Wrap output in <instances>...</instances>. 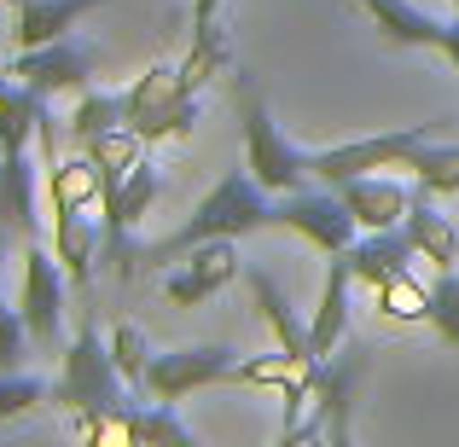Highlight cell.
<instances>
[{
    "instance_id": "cell-9",
    "label": "cell",
    "mask_w": 459,
    "mask_h": 447,
    "mask_svg": "<svg viewBox=\"0 0 459 447\" xmlns=\"http://www.w3.org/2000/svg\"><path fill=\"white\" fill-rule=\"evenodd\" d=\"M93 70H100V47L82 41V35H65V41H47V47H18L6 76L53 99V93H82L93 82Z\"/></svg>"
},
{
    "instance_id": "cell-22",
    "label": "cell",
    "mask_w": 459,
    "mask_h": 447,
    "mask_svg": "<svg viewBox=\"0 0 459 447\" xmlns=\"http://www.w3.org/2000/svg\"><path fill=\"white\" fill-rule=\"evenodd\" d=\"M128 123V93H105V88H82L76 99V116H70V140L88 146V140L111 134V128Z\"/></svg>"
},
{
    "instance_id": "cell-32",
    "label": "cell",
    "mask_w": 459,
    "mask_h": 447,
    "mask_svg": "<svg viewBox=\"0 0 459 447\" xmlns=\"http://www.w3.org/2000/svg\"><path fill=\"white\" fill-rule=\"evenodd\" d=\"M0 268H6V233H0Z\"/></svg>"
},
{
    "instance_id": "cell-20",
    "label": "cell",
    "mask_w": 459,
    "mask_h": 447,
    "mask_svg": "<svg viewBox=\"0 0 459 447\" xmlns=\"http://www.w3.org/2000/svg\"><path fill=\"white\" fill-rule=\"evenodd\" d=\"M355 6L378 23L384 41H395V47H442V23L448 18H430V12L413 6V0H355Z\"/></svg>"
},
{
    "instance_id": "cell-6",
    "label": "cell",
    "mask_w": 459,
    "mask_h": 447,
    "mask_svg": "<svg viewBox=\"0 0 459 447\" xmlns=\"http://www.w3.org/2000/svg\"><path fill=\"white\" fill-rule=\"evenodd\" d=\"M123 93H128V128L146 146H157V140H186L192 123H198V93L180 82V64H152Z\"/></svg>"
},
{
    "instance_id": "cell-30",
    "label": "cell",
    "mask_w": 459,
    "mask_h": 447,
    "mask_svg": "<svg viewBox=\"0 0 459 447\" xmlns=\"http://www.w3.org/2000/svg\"><path fill=\"white\" fill-rule=\"evenodd\" d=\"M30 355H35V337H30L23 308H6V302H0V372H23Z\"/></svg>"
},
{
    "instance_id": "cell-15",
    "label": "cell",
    "mask_w": 459,
    "mask_h": 447,
    "mask_svg": "<svg viewBox=\"0 0 459 447\" xmlns=\"http://www.w3.org/2000/svg\"><path fill=\"white\" fill-rule=\"evenodd\" d=\"M343 256H349V268H355V285H372V291H378L384 279L413 268L419 250H413V238H407V227H378V233L355 238Z\"/></svg>"
},
{
    "instance_id": "cell-4",
    "label": "cell",
    "mask_w": 459,
    "mask_h": 447,
    "mask_svg": "<svg viewBox=\"0 0 459 447\" xmlns=\"http://www.w3.org/2000/svg\"><path fill=\"white\" fill-rule=\"evenodd\" d=\"M238 116H245V168L256 175V186H268L273 198L280 192H303V180L314 175L308 151L285 140V128L273 123L268 99H262V88L250 76L238 82Z\"/></svg>"
},
{
    "instance_id": "cell-8",
    "label": "cell",
    "mask_w": 459,
    "mask_h": 447,
    "mask_svg": "<svg viewBox=\"0 0 459 447\" xmlns=\"http://www.w3.org/2000/svg\"><path fill=\"white\" fill-rule=\"evenodd\" d=\"M65 285H70L65 262L30 238V250H23V297H18V308H23V320H30L35 348H47V355H65Z\"/></svg>"
},
{
    "instance_id": "cell-16",
    "label": "cell",
    "mask_w": 459,
    "mask_h": 447,
    "mask_svg": "<svg viewBox=\"0 0 459 447\" xmlns=\"http://www.w3.org/2000/svg\"><path fill=\"white\" fill-rule=\"evenodd\" d=\"M245 279H250V297H256V308H262V320H268L273 343H280L285 355L297 360V366H308V372H314V366H320V355H314V337H308V325L291 314V297H285V291H280V285H273L262 268H250Z\"/></svg>"
},
{
    "instance_id": "cell-13",
    "label": "cell",
    "mask_w": 459,
    "mask_h": 447,
    "mask_svg": "<svg viewBox=\"0 0 459 447\" xmlns=\"http://www.w3.org/2000/svg\"><path fill=\"white\" fill-rule=\"evenodd\" d=\"M337 192H343V203L355 210L360 233L402 227L407 210H413V198H419V186H407V180H395V175H355V180H343Z\"/></svg>"
},
{
    "instance_id": "cell-34",
    "label": "cell",
    "mask_w": 459,
    "mask_h": 447,
    "mask_svg": "<svg viewBox=\"0 0 459 447\" xmlns=\"http://www.w3.org/2000/svg\"><path fill=\"white\" fill-rule=\"evenodd\" d=\"M454 12H459V0H454Z\"/></svg>"
},
{
    "instance_id": "cell-7",
    "label": "cell",
    "mask_w": 459,
    "mask_h": 447,
    "mask_svg": "<svg viewBox=\"0 0 459 447\" xmlns=\"http://www.w3.org/2000/svg\"><path fill=\"white\" fill-rule=\"evenodd\" d=\"M238 378V355L227 343H186V348H169V355H152L146 366V390L152 401H186L198 390H215V383H233Z\"/></svg>"
},
{
    "instance_id": "cell-21",
    "label": "cell",
    "mask_w": 459,
    "mask_h": 447,
    "mask_svg": "<svg viewBox=\"0 0 459 447\" xmlns=\"http://www.w3.org/2000/svg\"><path fill=\"white\" fill-rule=\"evenodd\" d=\"M402 227H407V238H413V250H419V256H425L437 273L459 262V227L437 210V203H430V192H419V198H413V210H407Z\"/></svg>"
},
{
    "instance_id": "cell-31",
    "label": "cell",
    "mask_w": 459,
    "mask_h": 447,
    "mask_svg": "<svg viewBox=\"0 0 459 447\" xmlns=\"http://www.w3.org/2000/svg\"><path fill=\"white\" fill-rule=\"evenodd\" d=\"M437 53H442V58H448V64L459 70V12H454L448 23H442V47H437Z\"/></svg>"
},
{
    "instance_id": "cell-29",
    "label": "cell",
    "mask_w": 459,
    "mask_h": 447,
    "mask_svg": "<svg viewBox=\"0 0 459 447\" xmlns=\"http://www.w3.org/2000/svg\"><path fill=\"white\" fill-rule=\"evenodd\" d=\"M41 401H53V390H47L41 378H30V372H0V418H23Z\"/></svg>"
},
{
    "instance_id": "cell-28",
    "label": "cell",
    "mask_w": 459,
    "mask_h": 447,
    "mask_svg": "<svg viewBox=\"0 0 459 447\" xmlns=\"http://www.w3.org/2000/svg\"><path fill=\"white\" fill-rule=\"evenodd\" d=\"M425 320L437 325V337L459 355V273L454 268H442L437 279H430V314Z\"/></svg>"
},
{
    "instance_id": "cell-26",
    "label": "cell",
    "mask_w": 459,
    "mask_h": 447,
    "mask_svg": "<svg viewBox=\"0 0 459 447\" xmlns=\"http://www.w3.org/2000/svg\"><path fill=\"white\" fill-rule=\"evenodd\" d=\"M378 308L390 314V320H425L430 314V285H419V273H395V279L378 285Z\"/></svg>"
},
{
    "instance_id": "cell-2",
    "label": "cell",
    "mask_w": 459,
    "mask_h": 447,
    "mask_svg": "<svg viewBox=\"0 0 459 447\" xmlns=\"http://www.w3.org/2000/svg\"><path fill=\"white\" fill-rule=\"evenodd\" d=\"M360 378H367V343H360V337H343V343L314 366L308 407H303L297 425L280 430V442H332V447H343L349 436H355L349 413H355Z\"/></svg>"
},
{
    "instance_id": "cell-25",
    "label": "cell",
    "mask_w": 459,
    "mask_h": 447,
    "mask_svg": "<svg viewBox=\"0 0 459 447\" xmlns=\"http://www.w3.org/2000/svg\"><path fill=\"white\" fill-rule=\"evenodd\" d=\"M128 442H146V447H198V442H192V430L175 418V401L128 407Z\"/></svg>"
},
{
    "instance_id": "cell-12",
    "label": "cell",
    "mask_w": 459,
    "mask_h": 447,
    "mask_svg": "<svg viewBox=\"0 0 459 447\" xmlns=\"http://www.w3.org/2000/svg\"><path fill=\"white\" fill-rule=\"evenodd\" d=\"M227 70H233V47L221 35V0H192V53L180 58V82L204 93Z\"/></svg>"
},
{
    "instance_id": "cell-5",
    "label": "cell",
    "mask_w": 459,
    "mask_h": 447,
    "mask_svg": "<svg viewBox=\"0 0 459 447\" xmlns=\"http://www.w3.org/2000/svg\"><path fill=\"white\" fill-rule=\"evenodd\" d=\"M448 123H407V128H390V134H360V140H343V146H325V151H308V168L325 180V186H343L355 175H390V168H407L425 140H437Z\"/></svg>"
},
{
    "instance_id": "cell-23",
    "label": "cell",
    "mask_w": 459,
    "mask_h": 447,
    "mask_svg": "<svg viewBox=\"0 0 459 447\" xmlns=\"http://www.w3.org/2000/svg\"><path fill=\"white\" fill-rule=\"evenodd\" d=\"M100 198H105V180L88 151L70 157V163H53V210H93Z\"/></svg>"
},
{
    "instance_id": "cell-14",
    "label": "cell",
    "mask_w": 459,
    "mask_h": 447,
    "mask_svg": "<svg viewBox=\"0 0 459 447\" xmlns=\"http://www.w3.org/2000/svg\"><path fill=\"white\" fill-rule=\"evenodd\" d=\"M53 256L65 262L70 285L88 291L93 285V262L105 256V221H93L88 210H53Z\"/></svg>"
},
{
    "instance_id": "cell-3",
    "label": "cell",
    "mask_w": 459,
    "mask_h": 447,
    "mask_svg": "<svg viewBox=\"0 0 459 447\" xmlns=\"http://www.w3.org/2000/svg\"><path fill=\"white\" fill-rule=\"evenodd\" d=\"M65 366L53 378V407L65 413H100V407H123L128 401V383L111 360V337H100V325L82 320L76 337L65 343Z\"/></svg>"
},
{
    "instance_id": "cell-18",
    "label": "cell",
    "mask_w": 459,
    "mask_h": 447,
    "mask_svg": "<svg viewBox=\"0 0 459 447\" xmlns=\"http://www.w3.org/2000/svg\"><path fill=\"white\" fill-rule=\"evenodd\" d=\"M0 233H41L35 215V157L30 151H0Z\"/></svg>"
},
{
    "instance_id": "cell-33",
    "label": "cell",
    "mask_w": 459,
    "mask_h": 447,
    "mask_svg": "<svg viewBox=\"0 0 459 447\" xmlns=\"http://www.w3.org/2000/svg\"><path fill=\"white\" fill-rule=\"evenodd\" d=\"M0 6H18V0H0Z\"/></svg>"
},
{
    "instance_id": "cell-24",
    "label": "cell",
    "mask_w": 459,
    "mask_h": 447,
    "mask_svg": "<svg viewBox=\"0 0 459 447\" xmlns=\"http://www.w3.org/2000/svg\"><path fill=\"white\" fill-rule=\"evenodd\" d=\"M407 175H413L419 192H430V198H448V192H459V146H442V134L425 140V146L407 157Z\"/></svg>"
},
{
    "instance_id": "cell-17",
    "label": "cell",
    "mask_w": 459,
    "mask_h": 447,
    "mask_svg": "<svg viewBox=\"0 0 459 447\" xmlns=\"http://www.w3.org/2000/svg\"><path fill=\"white\" fill-rule=\"evenodd\" d=\"M105 0H18V23H12V41L18 47H47L76 35V23L88 12H100Z\"/></svg>"
},
{
    "instance_id": "cell-10",
    "label": "cell",
    "mask_w": 459,
    "mask_h": 447,
    "mask_svg": "<svg viewBox=\"0 0 459 447\" xmlns=\"http://www.w3.org/2000/svg\"><path fill=\"white\" fill-rule=\"evenodd\" d=\"M273 227L303 233L325 256H337V250H349L360 238V221H355V210L343 203L337 186L332 192H280V198H273Z\"/></svg>"
},
{
    "instance_id": "cell-11",
    "label": "cell",
    "mask_w": 459,
    "mask_h": 447,
    "mask_svg": "<svg viewBox=\"0 0 459 447\" xmlns=\"http://www.w3.org/2000/svg\"><path fill=\"white\" fill-rule=\"evenodd\" d=\"M233 279H238V238H204V245H192L186 256H180V268L163 279V302L198 308V302H210L215 291H227Z\"/></svg>"
},
{
    "instance_id": "cell-27",
    "label": "cell",
    "mask_w": 459,
    "mask_h": 447,
    "mask_svg": "<svg viewBox=\"0 0 459 447\" xmlns=\"http://www.w3.org/2000/svg\"><path fill=\"white\" fill-rule=\"evenodd\" d=\"M111 360L117 372H123L128 390H146V366H152V348H146V331L140 325H111Z\"/></svg>"
},
{
    "instance_id": "cell-19",
    "label": "cell",
    "mask_w": 459,
    "mask_h": 447,
    "mask_svg": "<svg viewBox=\"0 0 459 447\" xmlns=\"http://www.w3.org/2000/svg\"><path fill=\"white\" fill-rule=\"evenodd\" d=\"M349 291H355V268H349V256L337 250L332 268H325V285H320V308H314V320H308V337H314V355L320 360L349 337Z\"/></svg>"
},
{
    "instance_id": "cell-1",
    "label": "cell",
    "mask_w": 459,
    "mask_h": 447,
    "mask_svg": "<svg viewBox=\"0 0 459 447\" xmlns=\"http://www.w3.org/2000/svg\"><path fill=\"white\" fill-rule=\"evenodd\" d=\"M262 227H273V192L256 186V175H221L210 192H204V203L186 215V221L175 227L169 238H157V245H140V262L157 268V262H180L192 245H204V238H250L262 233Z\"/></svg>"
}]
</instances>
